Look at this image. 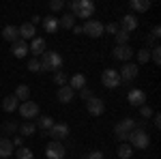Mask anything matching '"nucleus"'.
Listing matches in <instances>:
<instances>
[{
	"label": "nucleus",
	"instance_id": "nucleus-17",
	"mask_svg": "<svg viewBox=\"0 0 161 159\" xmlns=\"http://www.w3.org/2000/svg\"><path fill=\"white\" fill-rule=\"evenodd\" d=\"M13 153H15V146H13V142L9 140V138H0V157L7 159V157H11Z\"/></svg>",
	"mask_w": 161,
	"mask_h": 159
},
{
	"label": "nucleus",
	"instance_id": "nucleus-29",
	"mask_svg": "<svg viewBox=\"0 0 161 159\" xmlns=\"http://www.w3.org/2000/svg\"><path fill=\"white\" fill-rule=\"evenodd\" d=\"M131 155H133V148L129 144H120L118 146V157L120 159H131Z\"/></svg>",
	"mask_w": 161,
	"mask_h": 159
},
{
	"label": "nucleus",
	"instance_id": "nucleus-31",
	"mask_svg": "<svg viewBox=\"0 0 161 159\" xmlns=\"http://www.w3.org/2000/svg\"><path fill=\"white\" fill-rule=\"evenodd\" d=\"M54 82H56V84L58 86H67V82H69V77H67V73H64V71H56V73H54Z\"/></svg>",
	"mask_w": 161,
	"mask_h": 159
},
{
	"label": "nucleus",
	"instance_id": "nucleus-28",
	"mask_svg": "<svg viewBox=\"0 0 161 159\" xmlns=\"http://www.w3.org/2000/svg\"><path fill=\"white\" fill-rule=\"evenodd\" d=\"M52 125H54V118H50V116H39V121H37V129L50 131Z\"/></svg>",
	"mask_w": 161,
	"mask_h": 159
},
{
	"label": "nucleus",
	"instance_id": "nucleus-27",
	"mask_svg": "<svg viewBox=\"0 0 161 159\" xmlns=\"http://www.w3.org/2000/svg\"><path fill=\"white\" fill-rule=\"evenodd\" d=\"M58 24H60L62 28H69V30H73V26H75V17L71 15V13H64L60 20H58Z\"/></svg>",
	"mask_w": 161,
	"mask_h": 159
},
{
	"label": "nucleus",
	"instance_id": "nucleus-41",
	"mask_svg": "<svg viewBox=\"0 0 161 159\" xmlns=\"http://www.w3.org/2000/svg\"><path fill=\"white\" fill-rule=\"evenodd\" d=\"M2 129H4L7 133H13V131H17V125H15V122H4Z\"/></svg>",
	"mask_w": 161,
	"mask_h": 159
},
{
	"label": "nucleus",
	"instance_id": "nucleus-38",
	"mask_svg": "<svg viewBox=\"0 0 161 159\" xmlns=\"http://www.w3.org/2000/svg\"><path fill=\"white\" fill-rule=\"evenodd\" d=\"M62 7H64V0H52V2H50V9H52V11H60Z\"/></svg>",
	"mask_w": 161,
	"mask_h": 159
},
{
	"label": "nucleus",
	"instance_id": "nucleus-40",
	"mask_svg": "<svg viewBox=\"0 0 161 159\" xmlns=\"http://www.w3.org/2000/svg\"><path fill=\"white\" fill-rule=\"evenodd\" d=\"M159 37H161V26H153V30H150V39L157 41Z\"/></svg>",
	"mask_w": 161,
	"mask_h": 159
},
{
	"label": "nucleus",
	"instance_id": "nucleus-44",
	"mask_svg": "<svg viewBox=\"0 0 161 159\" xmlns=\"http://www.w3.org/2000/svg\"><path fill=\"white\" fill-rule=\"evenodd\" d=\"M153 122H155V127H157V129L161 127V116H159V114H153Z\"/></svg>",
	"mask_w": 161,
	"mask_h": 159
},
{
	"label": "nucleus",
	"instance_id": "nucleus-13",
	"mask_svg": "<svg viewBox=\"0 0 161 159\" xmlns=\"http://www.w3.org/2000/svg\"><path fill=\"white\" fill-rule=\"evenodd\" d=\"M127 99H129V103H131V105H136V108L146 105V93H144L142 88H133V90H129Z\"/></svg>",
	"mask_w": 161,
	"mask_h": 159
},
{
	"label": "nucleus",
	"instance_id": "nucleus-46",
	"mask_svg": "<svg viewBox=\"0 0 161 159\" xmlns=\"http://www.w3.org/2000/svg\"><path fill=\"white\" fill-rule=\"evenodd\" d=\"M73 32L75 35H82V26H73Z\"/></svg>",
	"mask_w": 161,
	"mask_h": 159
},
{
	"label": "nucleus",
	"instance_id": "nucleus-45",
	"mask_svg": "<svg viewBox=\"0 0 161 159\" xmlns=\"http://www.w3.org/2000/svg\"><path fill=\"white\" fill-rule=\"evenodd\" d=\"M39 22H41V17H39V15H32V20H30V24H32V26H37Z\"/></svg>",
	"mask_w": 161,
	"mask_h": 159
},
{
	"label": "nucleus",
	"instance_id": "nucleus-5",
	"mask_svg": "<svg viewBox=\"0 0 161 159\" xmlns=\"http://www.w3.org/2000/svg\"><path fill=\"white\" fill-rule=\"evenodd\" d=\"M105 30H103V24L99 20H86V24L82 26V35H88L90 39H99Z\"/></svg>",
	"mask_w": 161,
	"mask_h": 159
},
{
	"label": "nucleus",
	"instance_id": "nucleus-10",
	"mask_svg": "<svg viewBox=\"0 0 161 159\" xmlns=\"http://www.w3.org/2000/svg\"><path fill=\"white\" fill-rule=\"evenodd\" d=\"M136 52L131 49V45H114V49H112V56L116 58V60H131V56H133Z\"/></svg>",
	"mask_w": 161,
	"mask_h": 159
},
{
	"label": "nucleus",
	"instance_id": "nucleus-24",
	"mask_svg": "<svg viewBox=\"0 0 161 159\" xmlns=\"http://www.w3.org/2000/svg\"><path fill=\"white\" fill-rule=\"evenodd\" d=\"M13 95H15V99H17V101H22V103H24V101H28V99H30V88H28L26 84H19L17 88H15V93H13Z\"/></svg>",
	"mask_w": 161,
	"mask_h": 159
},
{
	"label": "nucleus",
	"instance_id": "nucleus-4",
	"mask_svg": "<svg viewBox=\"0 0 161 159\" xmlns=\"http://www.w3.org/2000/svg\"><path fill=\"white\" fill-rule=\"evenodd\" d=\"M129 146L131 148H148V144H150V138H148V133L142 129V127H137V129H133L131 133H129Z\"/></svg>",
	"mask_w": 161,
	"mask_h": 159
},
{
	"label": "nucleus",
	"instance_id": "nucleus-21",
	"mask_svg": "<svg viewBox=\"0 0 161 159\" xmlns=\"http://www.w3.org/2000/svg\"><path fill=\"white\" fill-rule=\"evenodd\" d=\"M43 28H45V32H47V35H54V32L60 28V24H58V17H54V15L45 17V20H43Z\"/></svg>",
	"mask_w": 161,
	"mask_h": 159
},
{
	"label": "nucleus",
	"instance_id": "nucleus-30",
	"mask_svg": "<svg viewBox=\"0 0 161 159\" xmlns=\"http://www.w3.org/2000/svg\"><path fill=\"white\" fill-rule=\"evenodd\" d=\"M15 157H17V159H35V155H32V150H30V148L22 146V148H17Z\"/></svg>",
	"mask_w": 161,
	"mask_h": 159
},
{
	"label": "nucleus",
	"instance_id": "nucleus-25",
	"mask_svg": "<svg viewBox=\"0 0 161 159\" xmlns=\"http://www.w3.org/2000/svg\"><path fill=\"white\" fill-rule=\"evenodd\" d=\"M129 7H131L133 11H137V13H144V11L150 9V0H131Z\"/></svg>",
	"mask_w": 161,
	"mask_h": 159
},
{
	"label": "nucleus",
	"instance_id": "nucleus-8",
	"mask_svg": "<svg viewBox=\"0 0 161 159\" xmlns=\"http://www.w3.org/2000/svg\"><path fill=\"white\" fill-rule=\"evenodd\" d=\"M19 114L24 116V118H37L39 116V103H35V101H24V103H19Z\"/></svg>",
	"mask_w": 161,
	"mask_h": 159
},
{
	"label": "nucleus",
	"instance_id": "nucleus-26",
	"mask_svg": "<svg viewBox=\"0 0 161 159\" xmlns=\"http://www.w3.org/2000/svg\"><path fill=\"white\" fill-rule=\"evenodd\" d=\"M17 129H19L22 138H30V135L37 131V125H35V122H30V121H26L24 125H22V127H17Z\"/></svg>",
	"mask_w": 161,
	"mask_h": 159
},
{
	"label": "nucleus",
	"instance_id": "nucleus-7",
	"mask_svg": "<svg viewBox=\"0 0 161 159\" xmlns=\"http://www.w3.org/2000/svg\"><path fill=\"white\" fill-rule=\"evenodd\" d=\"M101 82L105 88H118L120 86V75L116 69H105L103 73H101Z\"/></svg>",
	"mask_w": 161,
	"mask_h": 159
},
{
	"label": "nucleus",
	"instance_id": "nucleus-3",
	"mask_svg": "<svg viewBox=\"0 0 161 159\" xmlns=\"http://www.w3.org/2000/svg\"><path fill=\"white\" fill-rule=\"evenodd\" d=\"M137 127H140V125H137L133 118H123L118 125H114V135H116L118 140L127 142V140H129V133H131L133 129H137Z\"/></svg>",
	"mask_w": 161,
	"mask_h": 159
},
{
	"label": "nucleus",
	"instance_id": "nucleus-42",
	"mask_svg": "<svg viewBox=\"0 0 161 159\" xmlns=\"http://www.w3.org/2000/svg\"><path fill=\"white\" fill-rule=\"evenodd\" d=\"M86 159H105V157H103L101 150H92V153H88V155H86Z\"/></svg>",
	"mask_w": 161,
	"mask_h": 159
},
{
	"label": "nucleus",
	"instance_id": "nucleus-22",
	"mask_svg": "<svg viewBox=\"0 0 161 159\" xmlns=\"http://www.w3.org/2000/svg\"><path fill=\"white\" fill-rule=\"evenodd\" d=\"M19 108V101L15 99V95H9V97L2 99V110L4 112H15Z\"/></svg>",
	"mask_w": 161,
	"mask_h": 159
},
{
	"label": "nucleus",
	"instance_id": "nucleus-39",
	"mask_svg": "<svg viewBox=\"0 0 161 159\" xmlns=\"http://www.w3.org/2000/svg\"><path fill=\"white\" fill-rule=\"evenodd\" d=\"M90 97H95L90 88H82V90H80V99H84V101H88Z\"/></svg>",
	"mask_w": 161,
	"mask_h": 159
},
{
	"label": "nucleus",
	"instance_id": "nucleus-35",
	"mask_svg": "<svg viewBox=\"0 0 161 159\" xmlns=\"http://www.w3.org/2000/svg\"><path fill=\"white\" fill-rule=\"evenodd\" d=\"M28 71H32V73L41 71V62H39V58H30V60H28Z\"/></svg>",
	"mask_w": 161,
	"mask_h": 159
},
{
	"label": "nucleus",
	"instance_id": "nucleus-19",
	"mask_svg": "<svg viewBox=\"0 0 161 159\" xmlns=\"http://www.w3.org/2000/svg\"><path fill=\"white\" fill-rule=\"evenodd\" d=\"M2 37L7 39V41H11V43H15V41H17V39H19V28H17V26H4V28H2Z\"/></svg>",
	"mask_w": 161,
	"mask_h": 159
},
{
	"label": "nucleus",
	"instance_id": "nucleus-9",
	"mask_svg": "<svg viewBox=\"0 0 161 159\" xmlns=\"http://www.w3.org/2000/svg\"><path fill=\"white\" fill-rule=\"evenodd\" d=\"M45 157L47 159H62L64 157V146H62V142H56V140H52L47 148H45Z\"/></svg>",
	"mask_w": 161,
	"mask_h": 159
},
{
	"label": "nucleus",
	"instance_id": "nucleus-33",
	"mask_svg": "<svg viewBox=\"0 0 161 159\" xmlns=\"http://www.w3.org/2000/svg\"><path fill=\"white\" fill-rule=\"evenodd\" d=\"M148 60H150V49L148 48L140 49V52H137V62H142V65H144V62H148Z\"/></svg>",
	"mask_w": 161,
	"mask_h": 159
},
{
	"label": "nucleus",
	"instance_id": "nucleus-1",
	"mask_svg": "<svg viewBox=\"0 0 161 159\" xmlns=\"http://www.w3.org/2000/svg\"><path fill=\"white\" fill-rule=\"evenodd\" d=\"M71 15L73 17H82V20H90L95 13V2L92 0H73L71 2Z\"/></svg>",
	"mask_w": 161,
	"mask_h": 159
},
{
	"label": "nucleus",
	"instance_id": "nucleus-2",
	"mask_svg": "<svg viewBox=\"0 0 161 159\" xmlns=\"http://www.w3.org/2000/svg\"><path fill=\"white\" fill-rule=\"evenodd\" d=\"M41 69H45V71H60L62 67V56L58 52H43V56H41Z\"/></svg>",
	"mask_w": 161,
	"mask_h": 159
},
{
	"label": "nucleus",
	"instance_id": "nucleus-15",
	"mask_svg": "<svg viewBox=\"0 0 161 159\" xmlns=\"http://www.w3.org/2000/svg\"><path fill=\"white\" fill-rule=\"evenodd\" d=\"M118 26H120V30H125V32H129V35H131V32L137 28V17H136V15H125Z\"/></svg>",
	"mask_w": 161,
	"mask_h": 159
},
{
	"label": "nucleus",
	"instance_id": "nucleus-12",
	"mask_svg": "<svg viewBox=\"0 0 161 159\" xmlns=\"http://www.w3.org/2000/svg\"><path fill=\"white\" fill-rule=\"evenodd\" d=\"M86 110L92 114V116H101L103 112H105V103H103V99L99 97H90L86 101Z\"/></svg>",
	"mask_w": 161,
	"mask_h": 159
},
{
	"label": "nucleus",
	"instance_id": "nucleus-23",
	"mask_svg": "<svg viewBox=\"0 0 161 159\" xmlns=\"http://www.w3.org/2000/svg\"><path fill=\"white\" fill-rule=\"evenodd\" d=\"M19 39L26 41V39H35V26L30 24V22H26V24L19 26Z\"/></svg>",
	"mask_w": 161,
	"mask_h": 159
},
{
	"label": "nucleus",
	"instance_id": "nucleus-43",
	"mask_svg": "<svg viewBox=\"0 0 161 159\" xmlns=\"http://www.w3.org/2000/svg\"><path fill=\"white\" fill-rule=\"evenodd\" d=\"M11 142H13V146H15V148H22V144H24V138H22V135H15Z\"/></svg>",
	"mask_w": 161,
	"mask_h": 159
},
{
	"label": "nucleus",
	"instance_id": "nucleus-34",
	"mask_svg": "<svg viewBox=\"0 0 161 159\" xmlns=\"http://www.w3.org/2000/svg\"><path fill=\"white\" fill-rule=\"evenodd\" d=\"M150 58H153L155 65H161V48L159 45H155V48L150 49Z\"/></svg>",
	"mask_w": 161,
	"mask_h": 159
},
{
	"label": "nucleus",
	"instance_id": "nucleus-36",
	"mask_svg": "<svg viewBox=\"0 0 161 159\" xmlns=\"http://www.w3.org/2000/svg\"><path fill=\"white\" fill-rule=\"evenodd\" d=\"M140 114H142V118H153L155 112L150 110V105H140Z\"/></svg>",
	"mask_w": 161,
	"mask_h": 159
},
{
	"label": "nucleus",
	"instance_id": "nucleus-16",
	"mask_svg": "<svg viewBox=\"0 0 161 159\" xmlns=\"http://www.w3.org/2000/svg\"><path fill=\"white\" fill-rule=\"evenodd\" d=\"M11 54L15 58H24L26 54H28V43L22 41V39H17L15 43H11Z\"/></svg>",
	"mask_w": 161,
	"mask_h": 159
},
{
	"label": "nucleus",
	"instance_id": "nucleus-37",
	"mask_svg": "<svg viewBox=\"0 0 161 159\" xmlns=\"http://www.w3.org/2000/svg\"><path fill=\"white\" fill-rule=\"evenodd\" d=\"M103 30H108L110 35H116V32L120 30V26L116 24V22H110V24H108V26H103Z\"/></svg>",
	"mask_w": 161,
	"mask_h": 159
},
{
	"label": "nucleus",
	"instance_id": "nucleus-20",
	"mask_svg": "<svg viewBox=\"0 0 161 159\" xmlns=\"http://www.w3.org/2000/svg\"><path fill=\"white\" fill-rule=\"evenodd\" d=\"M67 86H71L73 90H82V88H86V75L84 73H75L71 80H69V84Z\"/></svg>",
	"mask_w": 161,
	"mask_h": 159
},
{
	"label": "nucleus",
	"instance_id": "nucleus-18",
	"mask_svg": "<svg viewBox=\"0 0 161 159\" xmlns=\"http://www.w3.org/2000/svg\"><path fill=\"white\" fill-rule=\"evenodd\" d=\"M73 97H75V90L71 86H60V88H58V101H60V103H71Z\"/></svg>",
	"mask_w": 161,
	"mask_h": 159
},
{
	"label": "nucleus",
	"instance_id": "nucleus-6",
	"mask_svg": "<svg viewBox=\"0 0 161 159\" xmlns=\"http://www.w3.org/2000/svg\"><path fill=\"white\" fill-rule=\"evenodd\" d=\"M69 125L67 122H54L50 127V131H47V135L50 138H54L56 142H60V140H64V138H69Z\"/></svg>",
	"mask_w": 161,
	"mask_h": 159
},
{
	"label": "nucleus",
	"instance_id": "nucleus-32",
	"mask_svg": "<svg viewBox=\"0 0 161 159\" xmlns=\"http://www.w3.org/2000/svg\"><path fill=\"white\" fill-rule=\"evenodd\" d=\"M114 39H116V45H127V41H129V32L118 30V32L114 35Z\"/></svg>",
	"mask_w": 161,
	"mask_h": 159
},
{
	"label": "nucleus",
	"instance_id": "nucleus-14",
	"mask_svg": "<svg viewBox=\"0 0 161 159\" xmlns=\"http://www.w3.org/2000/svg\"><path fill=\"white\" fill-rule=\"evenodd\" d=\"M28 52H32L35 56H43V52H45V39H43V37H35V39H30Z\"/></svg>",
	"mask_w": 161,
	"mask_h": 159
},
{
	"label": "nucleus",
	"instance_id": "nucleus-11",
	"mask_svg": "<svg viewBox=\"0 0 161 159\" xmlns=\"http://www.w3.org/2000/svg\"><path fill=\"white\" fill-rule=\"evenodd\" d=\"M137 73H140V67H137V65H133V62H131V65L127 62L123 69L118 71L120 82H131V80H136V77H137Z\"/></svg>",
	"mask_w": 161,
	"mask_h": 159
}]
</instances>
